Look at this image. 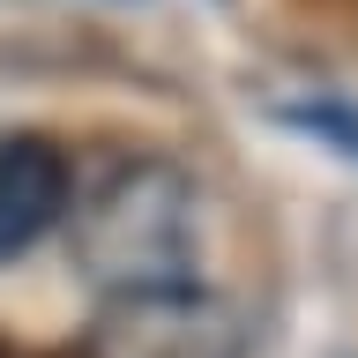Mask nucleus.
Returning <instances> with one entry per match:
<instances>
[{"instance_id":"nucleus-2","label":"nucleus","mask_w":358,"mask_h":358,"mask_svg":"<svg viewBox=\"0 0 358 358\" xmlns=\"http://www.w3.org/2000/svg\"><path fill=\"white\" fill-rule=\"evenodd\" d=\"M90 358H246V321L201 284L112 291L90 329Z\"/></svg>"},{"instance_id":"nucleus-1","label":"nucleus","mask_w":358,"mask_h":358,"mask_svg":"<svg viewBox=\"0 0 358 358\" xmlns=\"http://www.w3.org/2000/svg\"><path fill=\"white\" fill-rule=\"evenodd\" d=\"M75 262L105 291L194 284V187L164 157H120L83 201Z\"/></svg>"},{"instance_id":"nucleus-5","label":"nucleus","mask_w":358,"mask_h":358,"mask_svg":"<svg viewBox=\"0 0 358 358\" xmlns=\"http://www.w3.org/2000/svg\"><path fill=\"white\" fill-rule=\"evenodd\" d=\"M0 358H8V343H0Z\"/></svg>"},{"instance_id":"nucleus-4","label":"nucleus","mask_w":358,"mask_h":358,"mask_svg":"<svg viewBox=\"0 0 358 358\" xmlns=\"http://www.w3.org/2000/svg\"><path fill=\"white\" fill-rule=\"evenodd\" d=\"M276 127H291V134H306V142L358 164V105H343V97H276Z\"/></svg>"},{"instance_id":"nucleus-3","label":"nucleus","mask_w":358,"mask_h":358,"mask_svg":"<svg viewBox=\"0 0 358 358\" xmlns=\"http://www.w3.org/2000/svg\"><path fill=\"white\" fill-rule=\"evenodd\" d=\"M67 209H75V164H67V150L38 127L0 134V268L22 262Z\"/></svg>"}]
</instances>
